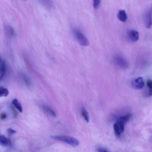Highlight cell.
Wrapping results in <instances>:
<instances>
[{
	"instance_id": "cell-16",
	"label": "cell",
	"mask_w": 152,
	"mask_h": 152,
	"mask_svg": "<svg viewBox=\"0 0 152 152\" xmlns=\"http://www.w3.org/2000/svg\"><path fill=\"white\" fill-rule=\"evenodd\" d=\"M147 85L148 88L149 94V96L152 95V82L151 80H149L147 82Z\"/></svg>"
},
{
	"instance_id": "cell-3",
	"label": "cell",
	"mask_w": 152,
	"mask_h": 152,
	"mask_svg": "<svg viewBox=\"0 0 152 152\" xmlns=\"http://www.w3.org/2000/svg\"><path fill=\"white\" fill-rule=\"evenodd\" d=\"M73 33L75 39L81 45L86 46L89 45V42L87 38L79 30L77 29L74 30Z\"/></svg>"
},
{
	"instance_id": "cell-21",
	"label": "cell",
	"mask_w": 152,
	"mask_h": 152,
	"mask_svg": "<svg viewBox=\"0 0 152 152\" xmlns=\"http://www.w3.org/2000/svg\"><path fill=\"white\" fill-rule=\"evenodd\" d=\"M0 136H1V135H0Z\"/></svg>"
},
{
	"instance_id": "cell-13",
	"label": "cell",
	"mask_w": 152,
	"mask_h": 152,
	"mask_svg": "<svg viewBox=\"0 0 152 152\" xmlns=\"http://www.w3.org/2000/svg\"><path fill=\"white\" fill-rule=\"evenodd\" d=\"M10 143V140L3 135L0 136V144L3 146H6Z\"/></svg>"
},
{
	"instance_id": "cell-10",
	"label": "cell",
	"mask_w": 152,
	"mask_h": 152,
	"mask_svg": "<svg viewBox=\"0 0 152 152\" xmlns=\"http://www.w3.org/2000/svg\"><path fill=\"white\" fill-rule=\"evenodd\" d=\"M42 108L43 111L48 115L53 117H56V113L51 108L44 105L42 106Z\"/></svg>"
},
{
	"instance_id": "cell-6",
	"label": "cell",
	"mask_w": 152,
	"mask_h": 152,
	"mask_svg": "<svg viewBox=\"0 0 152 152\" xmlns=\"http://www.w3.org/2000/svg\"><path fill=\"white\" fill-rule=\"evenodd\" d=\"M127 35L129 39L133 42L137 41L139 39V33L136 30H129Z\"/></svg>"
},
{
	"instance_id": "cell-12",
	"label": "cell",
	"mask_w": 152,
	"mask_h": 152,
	"mask_svg": "<svg viewBox=\"0 0 152 152\" xmlns=\"http://www.w3.org/2000/svg\"><path fill=\"white\" fill-rule=\"evenodd\" d=\"M12 104L20 113H22L23 108L22 105L19 101L17 99H15L12 101Z\"/></svg>"
},
{
	"instance_id": "cell-14",
	"label": "cell",
	"mask_w": 152,
	"mask_h": 152,
	"mask_svg": "<svg viewBox=\"0 0 152 152\" xmlns=\"http://www.w3.org/2000/svg\"><path fill=\"white\" fill-rule=\"evenodd\" d=\"M9 94V91L7 88L3 87H0V97L7 96Z\"/></svg>"
},
{
	"instance_id": "cell-9",
	"label": "cell",
	"mask_w": 152,
	"mask_h": 152,
	"mask_svg": "<svg viewBox=\"0 0 152 152\" xmlns=\"http://www.w3.org/2000/svg\"><path fill=\"white\" fill-rule=\"evenodd\" d=\"M117 17L118 19L120 21L125 22L128 19L127 14L124 10H120L117 14Z\"/></svg>"
},
{
	"instance_id": "cell-5",
	"label": "cell",
	"mask_w": 152,
	"mask_h": 152,
	"mask_svg": "<svg viewBox=\"0 0 152 152\" xmlns=\"http://www.w3.org/2000/svg\"><path fill=\"white\" fill-rule=\"evenodd\" d=\"M132 86L135 89L141 90L145 85L143 78L142 77H138L134 79L132 82Z\"/></svg>"
},
{
	"instance_id": "cell-2",
	"label": "cell",
	"mask_w": 152,
	"mask_h": 152,
	"mask_svg": "<svg viewBox=\"0 0 152 152\" xmlns=\"http://www.w3.org/2000/svg\"><path fill=\"white\" fill-rule=\"evenodd\" d=\"M51 137L54 140L64 142L73 147L77 146L79 144L77 139L69 136L53 135Z\"/></svg>"
},
{
	"instance_id": "cell-1",
	"label": "cell",
	"mask_w": 152,
	"mask_h": 152,
	"mask_svg": "<svg viewBox=\"0 0 152 152\" xmlns=\"http://www.w3.org/2000/svg\"><path fill=\"white\" fill-rule=\"evenodd\" d=\"M130 120L129 116L127 115L122 116L119 118L113 126L114 131L116 135L120 137L124 129L125 124Z\"/></svg>"
},
{
	"instance_id": "cell-7",
	"label": "cell",
	"mask_w": 152,
	"mask_h": 152,
	"mask_svg": "<svg viewBox=\"0 0 152 152\" xmlns=\"http://www.w3.org/2000/svg\"><path fill=\"white\" fill-rule=\"evenodd\" d=\"M145 26L147 28H150L152 24V10L149 9L146 12L144 17Z\"/></svg>"
},
{
	"instance_id": "cell-8",
	"label": "cell",
	"mask_w": 152,
	"mask_h": 152,
	"mask_svg": "<svg viewBox=\"0 0 152 152\" xmlns=\"http://www.w3.org/2000/svg\"><path fill=\"white\" fill-rule=\"evenodd\" d=\"M6 70V66L5 61L2 57L0 56V80L4 77Z\"/></svg>"
},
{
	"instance_id": "cell-11",
	"label": "cell",
	"mask_w": 152,
	"mask_h": 152,
	"mask_svg": "<svg viewBox=\"0 0 152 152\" xmlns=\"http://www.w3.org/2000/svg\"><path fill=\"white\" fill-rule=\"evenodd\" d=\"M81 113L82 117L85 121L87 122H89L90 121L89 114L84 107H82L81 108Z\"/></svg>"
},
{
	"instance_id": "cell-18",
	"label": "cell",
	"mask_w": 152,
	"mask_h": 152,
	"mask_svg": "<svg viewBox=\"0 0 152 152\" xmlns=\"http://www.w3.org/2000/svg\"><path fill=\"white\" fill-rule=\"evenodd\" d=\"M7 117V114L5 113H3L1 114L0 115V118L2 120H5L6 119Z\"/></svg>"
},
{
	"instance_id": "cell-20",
	"label": "cell",
	"mask_w": 152,
	"mask_h": 152,
	"mask_svg": "<svg viewBox=\"0 0 152 152\" xmlns=\"http://www.w3.org/2000/svg\"><path fill=\"white\" fill-rule=\"evenodd\" d=\"M98 152H109L106 149L103 148H99L97 150Z\"/></svg>"
},
{
	"instance_id": "cell-17",
	"label": "cell",
	"mask_w": 152,
	"mask_h": 152,
	"mask_svg": "<svg viewBox=\"0 0 152 152\" xmlns=\"http://www.w3.org/2000/svg\"><path fill=\"white\" fill-rule=\"evenodd\" d=\"M100 0H94L93 1V5L95 9H97L101 3Z\"/></svg>"
},
{
	"instance_id": "cell-4",
	"label": "cell",
	"mask_w": 152,
	"mask_h": 152,
	"mask_svg": "<svg viewBox=\"0 0 152 152\" xmlns=\"http://www.w3.org/2000/svg\"><path fill=\"white\" fill-rule=\"evenodd\" d=\"M114 61L117 65L122 69H126L129 67V63L128 61L120 55L116 56L114 58Z\"/></svg>"
},
{
	"instance_id": "cell-15",
	"label": "cell",
	"mask_w": 152,
	"mask_h": 152,
	"mask_svg": "<svg viewBox=\"0 0 152 152\" xmlns=\"http://www.w3.org/2000/svg\"><path fill=\"white\" fill-rule=\"evenodd\" d=\"M6 31L8 35L10 36H12L14 35V30L12 27L7 26L6 28Z\"/></svg>"
},
{
	"instance_id": "cell-19",
	"label": "cell",
	"mask_w": 152,
	"mask_h": 152,
	"mask_svg": "<svg viewBox=\"0 0 152 152\" xmlns=\"http://www.w3.org/2000/svg\"><path fill=\"white\" fill-rule=\"evenodd\" d=\"M7 131L8 134L10 135L15 133H16V131L10 128L8 129Z\"/></svg>"
}]
</instances>
